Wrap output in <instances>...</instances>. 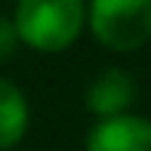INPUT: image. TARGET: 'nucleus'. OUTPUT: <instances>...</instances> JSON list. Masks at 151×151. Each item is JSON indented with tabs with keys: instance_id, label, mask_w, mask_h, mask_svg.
I'll list each match as a JSON object with an SVG mask.
<instances>
[{
	"instance_id": "nucleus-1",
	"label": "nucleus",
	"mask_w": 151,
	"mask_h": 151,
	"mask_svg": "<svg viewBox=\"0 0 151 151\" xmlns=\"http://www.w3.org/2000/svg\"><path fill=\"white\" fill-rule=\"evenodd\" d=\"M12 28L37 50H65L83 28V0H19Z\"/></svg>"
},
{
	"instance_id": "nucleus-5",
	"label": "nucleus",
	"mask_w": 151,
	"mask_h": 151,
	"mask_svg": "<svg viewBox=\"0 0 151 151\" xmlns=\"http://www.w3.org/2000/svg\"><path fill=\"white\" fill-rule=\"evenodd\" d=\"M28 129V102L12 80L0 77V148H12Z\"/></svg>"
},
{
	"instance_id": "nucleus-2",
	"label": "nucleus",
	"mask_w": 151,
	"mask_h": 151,
	"mask_svg": "<svg viewBox=\"0 0 151 151\" xmlns=\"http://www.w3.org/2000/svg\"><path fill=\"white\" fill-rule=\"evenodd\" d=\"M90 25L111 50H139L151 37V0H93Z\"/></svg>"
},
{
	"instance_id": "nucleus-4",
	"label": "nucleus",
	"mask_w": 151,
	"mask_h": 151,
	"mask_svg": "<svg viewBox=\"0 0 151 151\" xmlns=\"http://www.w3.org/2000/svg\"><path fill=\"white\" fill-rule=\"evenodd\" d=\"M133 102V80L120 71V68H108L105 74L93 80L90 93H86V108L99 117H120L127 105Z\"/></svg>"
},
{
	"instance_id": "nucleus-3",
	"label": "nucleus",
	"mask_w": 151,
	"mask_h": 151,
	"mask_svg": "<svg viewBox=\"0 0 151 151\" xmlns=\"http://www.w3.org/2000/svg\"><path fill=\"white\" fill-rule=\"evenodd\" d=\"M86 151H151V120L145 117H108L90 129Z\"/></svg>"
},
{
	"instance_id": "nucleus-6",
	"label": "nucleus",
	"mask_w": 151,
	"mask_h": 151,
	"mask_svg": "<svg viewBox=\"0 0 151 151\" xmlns=\"http://www.w3.org/2000/svg\"><path fill=\"white\" fill-rule=\"evenodd\" d=\"M16 40H19V34H16V28H12V22H9L6 16H0V62L12 56Z\"/></svg>"
}]
</instances>
